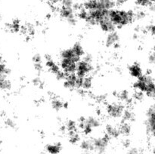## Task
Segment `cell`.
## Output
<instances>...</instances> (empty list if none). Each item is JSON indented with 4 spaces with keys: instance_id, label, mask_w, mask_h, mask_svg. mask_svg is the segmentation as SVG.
<instances>
[{
    "instance_id": "38",
    "label": "cell",
    "mask_w": 155,
    "mask_h": 154,
    "mask_svg": "<svg viewBox=\"0 0 155 154\" xmlns=\"http://www.w3.org/2000/svg\"><path fill=\"white\" fill-rule=\"evenodd\" d=\"M127 2V0H117L116 2H115V3H116V5H124V3Z\"/></svg>"
},
{
    "instance_id": "24",
    "label": "cell",
    "mask_w": 155,
    "mask_h": 154,
    "mask_svg": "<svg viewBox=\"0 0 155 154\" xmlns=\"http://www.w3.org/2000/svg\"><path fill=\"white\" fill-rule=\"evenodd\" d=\"M12 88V82L8 78L0 82V89L2 91H8Z\"/></svg>"
},
{
    "instance_id": "29",
    "label": "cell",
    "mask_w": 155,
    "mask_h": 154,
    "mask_svg": "<svg viewBox=\"0 0 155 154\" xmlns=\"http://www.w3.org/2000/svg\"><path fill=\"white\" fill-rule=\"evenodd\" d=\"M136 3L138 5L145 7V6H149L151 4L150 0H136Z\"/></svg>"
},
{
    "instance_id": "1",
    "label": "cell",
    "mask_w": 155,
    "mask_h": 154,
    "mask_svg": "<svg viewBox=\"0 0 155 154\" xmlns=\"http://www.w3.org/2000/svg\"><path fill=\"white\" fill-rule=\"evenodd\" d=\"M135 13L133 11L112 9L109 11L108 17L116 27H123L131 24L135 20Z\"/></svg>"
},
{
    "instance_id": "3",
    "label": "cell",
    "mask_w": 155,
    "mask_h": 154,
    "mask_svg": "<svg viewBox=\"0 0 155 154\" xmlns=\"http://www.w3.org/2000/svg\"><path fill=\"white\" fill-rule=\"evenodd\" d=\"M85 51L80 43H76L69 48L64 49L60 54V58L71 59L78 63L84 56Z\"/></svg>"
},
{
    "instance_id": "26",
    "label": "cell",
    "mask_w": 155,
    "mask_h": 154,
    "mask_svg": "<svg viewBox=\"0 0 155 154\" xmlns=\"http://www.w3.org/2000/svg\"><path fill=\"white\" fill-rule=\"evenodd\" d=\"M70 140L72 143H77L79 140V135L77 132L74 131H71V134H70Z\"/></svg>"
},
{
    "instance_id": "21",
    "label": "cell",
    "mask_w": 155,
    "mask_h": 154,
    "mask_svg": "<svg viewBox=\"0 0 155 154\" xmlns=\"http://www.w3.org/2000/svg\"><path fill=\"white\" fill-rule=\"evenodd\" d=\"M117 96L118 99H119L121 102L127 103V102H129L130 100V94H129V92L127 91V90L120 91V92H118V94Z\"/></svg>"
},
{
    "instance_id": "37",
    "label": "cell",
    "mask_w": 155,
    "mask_h": 154,
    "mask_svg": "<svg viewBox=\"0 0 155 154\" xmlns=\"http://www.w3.org/2000/svg\"><path fill=\"white\" fill-rule=\"evenodd\" d=\"M130 154H140V151L137 148H132L130 149Z\"/></svg>"
},
{
    "instance_id": "15",
    "label": "cell",
    "mask_w": 155,
    "mask_h": 154,
    "mask_svg": "<svg viewBox=\"0 0 155 154\" xmlns=\"http://www.w3.org/2000/svg\"><path fill=\"white\" fill-rule=\"evenodd\" d=\"M129 72L130 75L134 78L139 79L143 75V70L141 65L138 63H134L129 66Z\"/></svg>"
},
{
    "instance_id": "7",
    "label": "cell",
    "mask_w": 155,
    "mask_h": 154,
    "mask_svg": "<svg viewBox=\"0 0 155 154\" xmlns=\"http://www.w3.org/2000/svg\"><path fill=\"white\" fill-rule=\"evenodd\" d=\"M110 142V137L106 134L102 137H98L92 140L94 151L98 153H103L107 148Z\"/></svg>"
},
{
    "instance_id": "28",
    "label": "cell",
    "mask_w": 155,
    "mask_h": 154,
    "mask_svg": "<svg viewBox=\"0 0 155 154\" xmlns=\"http://www.w3.org/2000/svg\"><path fill=\"white\" fill-rule=\"evenodd\" d=\"M148 62L151 64L155 65V48L150 52L149 56H148Z\"/></svg>"
},
{
    "instance_id": "30",
    "label": "cell",
    "mask_w": 155,
    "mask_h": 154,
    "mask_svg": "<svg viewBox=\"0 0 155 154\" xmlns=\"http://www.w3.org/2000/svg\"><path fill=\"white\" fill-rule=\"evenodd\" d=\"M145 17V13L142 11H139L138 12L135 13L134 18L136 20H142Z\"/></svg>"
},
{
    "instance_id": "27",
    "label": "cell",
    "mask_w": 155,
    "mask_h": 154,
    "mask_svg": "<svg viewBox=\"0 0 155 154\" xmlns=\"http://www.w3.org/2000/svg\"><path fill=\"white\" fill-rule=\"evenodd\" d=\"M144 97H145L144 93L143 92L140 91H137L134 94V95H133V98H134V99L136 100V101H142V100L144 99Z\"/></svg>"
},
{
    "instance_id": "22",
    "label": "cell",
    "mask_w": 155,
    "mask_h": 154,
    "mask_svg": "<svg viewBox=\"0 0 155 154\" xmlns=\"http://www.w3.org/2000/svg\"><path fill=\"white\" fill-rule=\"evenodd\" d=\"M51 107H52V108L54 109V110H57V111L61 110V109L64 107V106L63 101L58 98H53V99L51 100Z\"/></svg>"
},
{
    "instance_id": "23",
    "label": "cell",
    "mask_w": 155,
    "mask_h": 154,
    "mask_svg": "<svg viewBox=\"0 0 155 154\" xmlns=\"http://www.w3.org/2000/svg\"><path fill=\"white\" fill-rule=\"evenodd\" d=\"M122 118L125 122H130V121L133 120V119H134V113H133L132 110H129V109H126V110H124V113H123Z\"/></svg>"
},
{
    "instance_id": "2",
    "label": "cell",
    "mask_w": 155,
    "mask_h": 154,
    "mask_svg": "<svg viewBox=\"0 0 155 154\" xmlns=\"http://www.w3.org/2000/svg\"><path fill=\"white\" fill-rule=\"evenodd\" d=\"M134 87L137 91H140L148 96L155 98V82L150 75H142L137 79Z\"/></svg>"
},
{
    "instance_id": "12",
    "label": "cell",
    "mask_w": 155,
    "mask_h": 154,
    "mask_svg": "<svg viewBox=\"0 0 155 154\" xmlns=\"http://www.w3.org/2000/svg\"><path fill=\"white\" fill-rule=\"evenodd\" d=\"M60 15L62 18L66 20L70 25H75L77 24V18L74 14V10L73 7H64L62 6L60 8Z\"/></svg>"
},
{
    "instance_id": "18",
    "label": "cell",
    "mask_w": 155,
    "mask_h": 154,
    "mask_svg": "<svg viewBox=\"0 0 155 154\" xmlns=\"http://www.w3.org/2000/svg\"><path fill=\"white\" fill-rule=\"evenodd\" d=\"M118 128H119V131L121 135L128 136L130 135V133H131L132 128H131V126H130V125L128 123V122H124V123L121 124Z\"/></svg>"
},
{
    "instance_id": "20",
    "label": "cell",
    "mask_w": 155,
    "mask_h": 154,
    "mask_svg": "<svg viewBox=\"0 0 155 154\" xmlns=\"http://www.w3.org/2000/svg\"><path fill=\"white\" fill-rule=\"evenodd\" d=\"M92 86V79L90 76H86L83 78L82 80V87L81 89L83 90H89Z\"/></svg>"
},
{
    "instance_id": "6",
    "label": "cell",
    "mask_w": 155,
    "mask_h": 154,
    "mask_svg": "<svg viewBox=\"0 0 155 154\" xmlns=\"http://www.w3.org/2000/svg\"><path fill=\"white\" fill-rule=\"evenodd\" d=\"M82 80L83 78L78 77L74 73L70 74L64 78V85L70 90H74V89L80 90L82 87Z\"/></svg>"
},
{
    "instance_id": "25",
    "label": "cell",
    "mask_w": 155,
    "mask_h": 154,
    "mask_svg": "<svg viewBox=\"0 0 155 154\" xmlns=\"http://www.w3.org/2000/svg\"><path fill=\"white\" fill-rule=\"evenodd\" d=\"M53 3H60L62 6H64V7L74 8L73 0H53Z\"/></svg>"
},
{
    "instance_id": "40",
    "label": "cell",
    "mask_w": 155,
    "mask_h": 154,
    "mask_svg": "<svg viewBox=\"0 0 155 154\" xmlns=\"http://www.w3.org/2000/svg\"><path fill=\"white\" fill-rule=\"evenodd\" d=\"M33 82H34V84L36 85H41L42 82H41V80L39 79V78H36L33 80Z\"/></svg>"
},
{
    "instance_id": "5",
    "label": "cell",
    "mask_w": 155,
    "mask_h": 154,
    "mask_svg": "<svg viewBox=\"0 0 155 154\" xmlns=\"http://www.w3.org/2000/svg\"><path fill=\"white\" fill-rule=\"evenodd\" d=\"M100 125H101V121L98 118L90 116L87 119H82L79 126L84 134H89L93 131V129L98 128Z\"/></svg>"
},
{
    "instance_id": "39",
    "label": "cell",
    "mask_w": 155,
    "mask_h": 154,
    "mask_svg": "<svg viewBox=\"0 0 155 154\" xmlns=\"http://www.w3.org/2000/svg\"><path fill=\"white\" fill-rule=\"evenodd\" d=\"M149 9L151 12H154V13H155V2L151 3V4L150 5Z\"/></svg>"
},
{
    "instance_id": "9",
    "label": "cell",
    "mask_w": 155,
    "mask_h": 154,
    "mask_svg": "<svg viewBox=\"0 0 155 154\" xmlns=\"http://www.w3.org/2000/svg\"><path fill=\"white\" fill-rule=\"evenodd\" d=\"M124 107L120 103H111L107 107V113L110 118L119 119L123 116L124 111Z\"/></svg>"
},
{
    "instance_id": "8",
    "label": "cell",
    "mask_w": 155,
    "mask_h": 154,
    "mask_svg": "<svg viewBox=\"0 0 155 154\" xmlns=\"http://www.w3.org/2000/svg\"><path fill=\"white\" fill-rule=\"evenodd\" d=\"M45 64H46L47 67L48 68L50 72H52L58 79H64V78L66 77L65 73L61 69L60 66L58 63H56L55 61L49 56H47L46 58H45Z\"/></svg>"
},
{
    "instance_id": "10",
    "label": "cell",
    "mask_w": 155,
    "mask_h": 154,
    "mask_svg": "<svg viewBox=\"0 0 155 154\" xmlns=\"http://www.w3.org/2000/svg\"><path fill=\"white\" fill-rule=\"evenodd\" d=\"M77 63H78L77 62L71 59L60 58L59 66L63 72H64L67 75H70V74H74V72H76Z\"/></svg>"
},
{
    "instance_id": "34",
    "label": "cell",
    "mask_w": 155,
    "mask_h": 154,
    "mask_svg": "<svg viewBox=\"0 0 155 154\" xmlns=\"http://www.w3.org/2000/svg\"><path fill=\"white\" fill-rule=\"evenodd\" d=\"M147 31L151 35L154 36L155 35V26L154 25H149L147 27Z\"/></svg>"
},
{
    "instance_id": "35",
    "label": "cell",
    "mask_w": 155,
    "mask_h": 154,
    "mask_svg": "<svg viewBox=\"0 0 155 154\" xmlns=\"http://www.w3.org/2000/svg\"><path fill=\"white\" fill-rule=\"evenodd\" d=\"M33 60L34 62V63H42V57H41L39 54H36L33 56Z\"/></svg>"
},
{
    "instance_id": "19",
    "label": "cell",
    "mask_w": 155,
    "mask_h": 154,
    "mask_svg": "<svg viewBox=\"0 0 155 154\" xmlns=\"http://www.w3.org/2000/svg\"><path fill=\"white\" fill-rule=\"evenodd\" d=\"M80 147L82 149H83L84 151L86 152H91V151H93V143H92V140H89V139H86V140H83L80 143Z\"/></svg>"
},
{
    "instance_id": "11",
    "label": "cell",
    "mask_w": 155,
    "mask_h": 154,
    "mask_svg": "<svg viewBox=\"0 0 155 154\" xmlns=\"http://www.w3.org/2000/svg\"><path fill=\"white\" fill-rule=\"evenodd\" d=\"M146 130L148 134L155 136V107H149L146 113Z\"/></svg>"
},
{
    "instance_id": "41",
    "label": "cell",
    "mask_w": 155,
    "mask_h": 154,
    "mask_svg": "<svg viewBox=\"0 0 155 154\" xmlns=\"http://www.w3.org/2000/svg\"><path fill=\"white\" fill-rule=\"evenodd\" d=\"M86 154H95V153H92V152H88V153Z\"/></svg>"
},
{
    "instance_id": "43",
    "label": "cell",
    "mask_w": 155,
    "mask_h": 154,
    "mask_svg": "<svg viewBox=\"0 0 155 154\" xmlns=\"http://www.w3.org/2000/svg\"><path fill=\"white\" fill-rule=\"evenodd\" d=\"M154 99H155V98H154ZM154 107H155V104H154Z\"/></svg>"
},
{
    "instance_id": "31",
    "label": "cell",
    "mask_w": 155,
    "mask_h": 154,
    "mask_svg": "<svg viewBox=\"0 0 155 154\" xmlns=\"http://www.w3.org/2000/svg\"><path fill=\"white\" fill-rule=\"evenodd\" d=\"M76 127H77V125H76L75 122L74 121H69L67 124V128L70 131H73L76 129Z\"/></svg>"
},
{
    "instance_id": "17",
    "label": "cell",
    "mask_w": 155,
    "mask_h": 154,
    "mask_svg": "<svg viewBox=\"0 0 155 154\" xmlns=\"http://www.w3.org/2000/svg\"><path fill=\"white\" fill-rule=\"evenodd\" d=\"M46 150L49 154H59L61 150L60 143H50L46 146Z\"/></svg>"
},
{
    "instance_id": "36",
    "label": "cell",
    "mask_w": 155,
    "mask_h": 154,
    "mask_svg": "<svg viewBox=\"0 0 155 154\" xmlns=\"http://www.w3.org/2000/svg\"><path fill=\"white\" fill-rule=\"evenodd\" d=\"M34 68L36 71H38V72H40V71H42V63H34Z\"/></svg>"
},
{
    "instance_id": "14",
    "label": "cell",
    "mask_w": 155,
    "mask_h": 154,
    "mask_svg": "<svg viewBox=\"0 0 155 154\" xmlns=\"http://www.w3.org/2000/svg\"><path fill=\"white\" fill-rule=\"evenodd\" d=\"M120 36L117 32L113 31L108 33L105 39V45L107 47H114L118 43Z\"/></svg>"
},
{
    "instance_id": "32",
    "label": "cell",
    "mask_w": 155,
    "mask_h": 154,
    "mask_svg": "<svg viewBox=\"0 0 155 154\" xmlns=\"http://www.w3.org/2000/svg\"><path fill=\"white\" fill-rule=\"evenodd\" d=\"M10 29L11 30H14V31H18L20 30V24L17 21H14L13 23H12L10 25Z\"/></svg>"
},
{
    "instance_id": "16",
    "label": "cell",
    "mask_w": 155,
    "mask_h": 154,
    "mask_svg": "<svg viewBox=\"0 0 155 154\" xmlns=\"http://www.w3.org/2000/svg\"><path fill=\"white\" fill-rule=\"evenodd\" d=\"M105 131L106 134L109 137H112V138H117L120 135V133L119 128L114 126L113 125H106L105 127Z\"/></svg>"
},
{
    "instance_id": "13",
    "label": "cell",
    "mask_w": 155,
    "mask_h": 154,
    "mask_svg": "<svg viewBox=\"0 0 155 154\" xmlns=\"http://www.w3.org/2000/svg\"><path fill=\"white\" fill-rule=\"evenodd\" d=\"M100 28L101 29V30L105 33H110V32H113L115 30L116 27L114 26V24L112 23V21H110L109 17L104 18V20L101 21V22L98 24Z\"/></svg>"
},
{
    "instance_id": "33",
    "label": "cell",
    "mask_w": 155,
    "mask_h": 154,
    "mask_svg": "<svg viewBox=\"0 0 155 154\" xmlns=\"http://www.w3.org/2000/svg\"><path fill=\"white\" fill-rule=\"evenodd\" d=\"M5 125L9 128H15V122H14L13 119H7L5 121Z\"/></svg>"
},
{
    "instance_id": "42",
    "label": "cell",
    "mask_w": 155,
    "mask_h": 154,
    "mask_svg": "<svg viewBox=\"0 0 155 154\" xmlns=\"http://www.w3.org/2000/svg\"><path fill=\"white\" fill-rule=\"evenodd\" d=\"M109 1H113V2H115V0H109Z\"/></svg>"
},
{
    "instance_id": "4",
    "label": "cell",
    "mask_w": 155,
    "mask_h": 154,
    "mask_svg": "<svg viewBox=\"0 0 155 154\" xmlns=\"http://www.w3.org/2000/svg\"><path fill=\"white\" fill-rule=\"evenodd\" d=\"M93 68L92 57L90 55L83 56V60H80L77 63L76 69L77 75L80 78H84L93 70Z\"/></svg>"
}]
</instances>
